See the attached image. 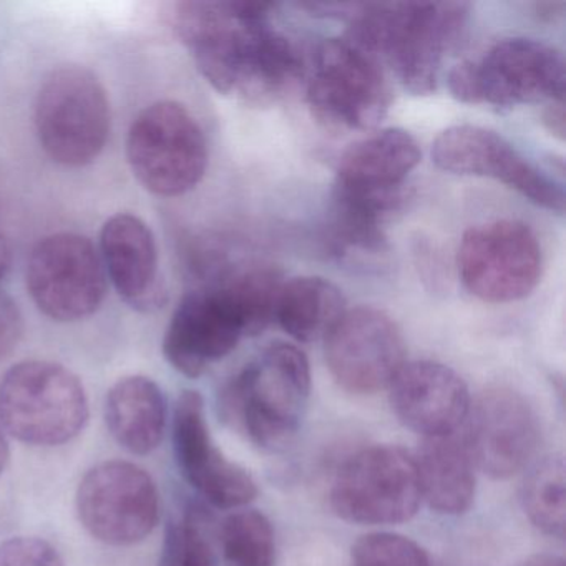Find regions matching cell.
Returning a JSON list of instances; mask_svg holds the SVG:
<instances>
[{
	"label": "cell",
	"instance_id": "cell-1",
	"mask_svg": "<svg viewBox=\"0 0 566 566\" xmlns=\"http://www.w3.org/2000/svg\"><path fill=\"white\" fill-rule=\"evenodd\" d=\"M270 11L258 2H181L175 29L211 87L273 104L293 91L303 61L290 39L271 28Z\"/></svg>",
	"mask_w": 566,
	"mask_h": 566
},
{
	"label": "cell",
	"instance_id": "cell-2",
	"mask_svg": "<svg viewBox=\"0 0 566 566\" xmlns=\"http://www.w3.org/2000/svg\"><path fill=\"white\" fill-rule=\"evenodd\" d=\"M349 41L392 69L406 91L429 95L443 59L465 34L470 6L463 2L347 4Z\"/></svg>",
	"mask_w": 566,
	"mask_h": 566
},
{
	"label": "cell",
	"instance_id": "cell-3",
	"mask_svg": "<svg viewBox=\"0 0 566 566\" xmlns=\"http://www.w3.org/2000/svg\"><path fill=\"white\" fill-rule=\"evenodd\" d=\"M311 394L303 350L273 344L221 390V416L263 449L286 447L296 436Z\"/></svg>",
	"mask_w": 566,
	"mask_h": 566
},
{
	"label": "cell",
	"instance_id": "cell-4",
	"mask_svg": "<svg viewBox=\"0 0 566 566\" xmlns=\"http://www.w3.org/2000/svg\"><path fill=\"white\" fill-rule=\"evenodd\" d=\"M565 59L535 39H505L479 61H465L450 71V94L469 105L513 108L563 101Z\"/></svg>",
	"mask_w": 566,
	"mask_h": 566
},
{
	"label": "cell",
	"instance_id": "cell-5",
	"mask_svg": "<svg viewBox=\"0 0 566 566\" xmlns=\"http://www.w3.org/2000/svg\"><path fill=\"white\" fill-rule=\"evenodd\" d=\"M87 420L84 386L61 364L25 360L0 382V426L19 442L62 446L75 439Z\"/></svg>",
	"mask_w": 566,
	"mask_h": 566
},
{
	"label": "cell",
	"instance_id": "cell-6",
	"mask_svg": "<svg viewBox=\"0 0 566 566\" xmlns=\"http://www.w3.org/2000/svg\"><path fill=\"white\" fill-rule=\"evenodd\" d=\"M111 124L107 92L87 69H59L42 85L35 127L42 148L55 164L78 168L97 160Z\"/></svg>",
	"mask_w": 566,
	"mask_h": 566
},
{
	"label": "cell",
	"instance_id": "cell-7",
	"mask_svg": "<svg viewBox=\"0 0 566 566\" xmlns=\"http://www.w3.org/2000/svg\"><path fill=\"white\" fill-rule=\"evenodd\" d=\"M307 102L331 130H373L389 111L390 88L373 54L349 39H327L314 57Z\"/></svg>",
	"mask_w": 566,
	"mask_h": 566
},
{
	"label": "cell",
	"instance_id": "cell-8",
	"mask_svg": "<svg viewBox=\"0 0 566 566\" xmlns=\"http://www.w3.org/2000/svg\"><path fill=\"white\" fill-rule=\"evenodd\" d=\"M127 157L137 180L158 197L193 190L208 165V145L193 115L177 102H157L128 132Z\"/></svg>",
	"mask_w": 566,
	"mask_h": 566
},
{
	"label": "cell",
	"instance_id": "cell-9",
	"mask_svg": "<svg viewBox=\"0 0 566 566\" xmlns=\"http://www.w3.org/2000/svg\"><path fill=\"white\" fill-rule=\"evenodd\" d=\"M422 502L416 459L396 446L360 450L344 462L331 489L340 518L360 525H396L416 515Z\"/></svg>",
	"mask_w": 566,
	"mask_h": 566
},
{
	"label": "cell",
	"instance_id": "cell-10",
	"mask_svg": "<svg viewBox=\"0 0 566 566\" xmlns=\"http://www.w3.org/2000/svg\"><path fill=\"white\" fill-rule=\"evenodd\" d=\"M457 264L470 294L485 303H513L538 284L542 248L523 221H492L463 233Z\"/></svg>",
	"mask_w": 566,
	"mask_h": 566
},
{
	"label": "cell",
	"instance_id": "cell-11",
	"mask_svg": "<svg viewBox=\"0 0 566 566\" xmlns=\"http://www.w3.org/2000/svg\"><path fill=\"white\" fill-rule=\"evenodd\" d=\"M77 512L98 542L137 545L157 528L160 493L142 467L111 460L85 473L77 490Z\"/></svg>",
	"mask_w": 566,
	"mask_h": 566
},
{
	"label": "cell",
	"instance_id": "cell-12",
	"mask_svg": "<svg viewBox=\"0 0 566 566\" xmlns=\"http://www.w3.org/2000/svg\"><path fill=\"white\" fill-rule=\"evenodd\" d=\"M28 290L39 310L59 323L92 316L107 294L101 254L87 238L59 233L44 238L28 264Z\"/></svg>",
	"mask_w": 566,
	"mask_h": 566
},
{
	"label": "cell",
	"instance_id": "cell-13",
	"mask_svg": "<svg viewBox=\"0 0 566 566\" xmlns=\"http://www.w3.org/2000/svg\"><path fill=\"white\" fill-rule=\"evenodd\" d=\"M432 160L440 170L463 177L492 178L545 210L559 214L565 211L562 184L489 128L476 125L447 128L433 142Z\"/></svg>",
	"mask_w": 566,
	"mask_h": 566
},
{
	"label": "cell",
	"instance_id": "cell-14",
	"mask_svg": "<svg viewBox=\"0 0 566 566\" xmlns=\"http://www.w3.org/2000/svg\"><path fill=\"white\" fill-rule=\"evenodd\" d=\"M324 343L331 374L353 394H374L389 387L406 364L399 326L376 307L346 311Z\"/></svg>",
	"mask_w": 566,
	"mask_h": 566
},
{
	"label": "cell",
	"instance_id": "cell-15",
	"mask_svg": "<svg viewBox=\"0 0 566 566\" xmlns=\"http://www.w3.org/2000/svg\"><path fill=\"white\" fill-rule=\"evenodd\" d=\"M174 450L185 479L217 509H240L258 495L253 476L227 459L211 439L203 397L197 390H185L178 397Z\"/></svg>",
	"mask_w": 566,
	"mask_h": 566
},
{
	"label": "cell",
	"instance_id": "cell-16",
	"mask_svg": "<svg viewBox=\"0 0 566 566\" xmlns=\"http://www.w3.org/2000/svg\"><path fill=\"white\" fill-rule=\"evenodd\" d=\"M244 336L243 323L220 286L198 287L185 294L164 339L168 363L187 377H200L211 364L227 357Z\"/></svg>",
	"mask_w": 566,
	"mask_h": 566
},
{
	"label": "cell",
	"instance_id": "cell-17",
	"mask_svg": "<svg viewBox=\"0 0 566 566\" xmlns=\"http://www.w3.org/2000/svg\"><path fill=\"white\" fill-rule=\"evenodd\" d=\"M538 440V417L522 394L495 387L479 397L465 443L483 472L493 479H510L525 469Z\"/></svg>",
	"mask_w": 566,
	"mask_h": 566
},
{
	"label": "cell",
	"instance_id": "cell-18",
	"mask_svg": "<svg viewBox=\"0 0 566 566\" xmlns=\"http://www.w3.org/2000/svg\"><path fill=\"white\" fill-rule=\"evenodd\" d=\"M389 389L400 422L426 439L455 436L472 409L462 377L432 360L403 364Z\"/></svg>",
	"mask_w": 566,
	"mask_h": 566
},
{
	"label": "cell",
	"instance_id": "cell-19",
	"mask_svg": "<svg viewBox=\"0 0 566 566\" xmlns=\"http://www.w3.org/2000/svg\"><path fill=\"white\" fill-rule=\"evenodd\" d=\"M420 157L419 144L409 132H377L344 151L334 190L400 203L407 200L406 180L420 164Z\"/></svg>",
	"mask_w": 566,
	"mask_h": 566
},
{
	"label": "cell",
	"instance_id": "cell-20",
	"mask_svg": "<svg viewBox=\"0 0 566 566\" xmlns=\"http://www.w3.org/2000/svg\"><path fill=\"white\" fill-rule=\"evenodd\" d=\"M101 248L105 273L128 306L154 313L167 303L158 274L157 241L144 220L115 214L102 228Z\"/></svg>",
	"mask_w": 566,
	"mask_h": 566
},
{
	"label": "cell",
	"instance_id": "cell-21",
	"mask_svg": "<svg viewBox=\"0 0 566 566\" xmlns=\"http://www.w3.org/2000/svg\"><path fill=\"white\" fill-rule=\"evenodd\" d=\"M112 437L135 455L154 452L167 427V400L157 382L145 376L118 380L105 402Z\"/></svg>",
	"mask_w": 566,
	"mask_h": 566
},
{
	"label": "cell",
	"instance_id": "cell-22",
	"mask_svg": "<svg viewBox=\"0 0 566 566\" xmlns=\"http://www.w3.org/2000/svg\"><path fill=\"white\" fill-rule=\"evenodd\" d=\"M422 500L443 515H462L475 499V462L465 439H426L416 459Z\"/></svg>",
	"mask_w": 566,
	"mask_h": 566
},
{
	"label": "cell",
	"instance_id": "cell-23",
	"mask_svg": "<svg viewBox=\"0 0 566 566\" xmlns=\"http://www.w3.org/2000/svg\"><path fill=\"white\" fill-rule=\"evenodd\" d=\"M346 311L336 284L319 276H301L283 283L274 319L294 339L313 343L324 339Z\"/></svg>",
	"mask_w": 566,
	"mask_h": 566
},
{
	"label": "cell",
	"instance_id": "cell-24",
	"mask_svg": "<svg viewBox=\"0 0 566 566\" xmlns=\"http://www.w3.org/2000/svg\"><path fill=\"white\" fill-rule=\"evenodd\" d=\"M213 286L227 293L240 316L244 336L263 333L276 317L277 297L283 277L273 266H250L227 273Z\"/></svg>",
	"mask_w": 566,
	"mask_h": 566
},
{
	"label": "cell",
	"instance_id": "cell-25",
	"mask_svg": "<svg viewBox=\"0 0 566 566\" xmlns=\"http://www.w3.org/2000/svg\"><path fill=\"white\" fill-rule=\"evenodd\" d=\"M522 503L536 528L553 538H565L566 480L562 457H546L530 470L523 483Z\"/></svg>",
	"mask_w": 566,
	"mask_h": 566
},
{
	"label": "cell",
	"instance_id": "cell-26",
	"mask_svg": "<svg viewBox=\"0 0 566 566\" xmlns=\"http://www.w3.org/2000/svg\"><path fill=\"white\" fill-rule=\"evenodd\" d=\"M227 566H274L276 539L266 515L258 510L231 513L220 528Z\"/></svg>",
	"mask_w": 566,
	"mask_h": 566
},
{
	"label": "cell",
	"instance_id": "cell-27",
	"mask_svg": "<svg viewBox=\"0 0 566 566\" xmlns=\"http://www.w3.org/2000/svg\"><path fill=\"white\" fill-rule=\"evenodd\" d=\"M353 566H432L413 539L397 533H369L353 546Z\"/></svg>",
	"mask_w": 566,
	"mask_h": 566
},
{
	"label": "cell",
	"instance_id": "cell-28",
	"mask_svg": "<svg viewBox=\"0 0 566 566\" xmlns=\"http://www.w3.org/2000/svg\"><path fill=\"white\" fill-rule=\"evenodd\" d=\"M0 566H64V562L45 539L15 536L0 543Z\"/></svg>",
	"mask_w": 566,
	"mask_h": 566
},
{
	"label": "cell",
	"instance_id": "cell-29",
	"mask_svg": "<svg viewBox=\"0 0 566 566\" xmlns=\"http://www.w3.org/2000/svg\"><path fill=\"white\" fill-rule=\"evenodd\" d=\"M24 333V321L18 304L0 291V360L18 347Z\"/></svg>",
	"mask_w": 566,
	"mask_h": 566
},
{
	"label": "cell",
	"instance_id": "cell-30",
	"mask_svg": "<svg viewBox=\"0 0 566 566\" xmlns=\"http://www.w3.org/2000/svg\"><path fill=\"white\" fill-rule=\"evenodd\" d=\"M543 125L548 128L549 134L563 140L565 138V104L563 101L549 102L546 111L543 112Z\"/></svg>",
	"mask_w": 566,
	"mask_h": 566
},
{
	"label": "cell",
	"instance_id": "cell-31",
	"mask_svg": "<svg viewBox=\"0 0 566 566\" xmlns=\"http://www.w3.org/2000/svg\"><path fill=\"white\" fill-rule=\"evenodd\" d=\"M12 266V248L8 238L0 234V281H4Z\"/></svg>",
	"mask_w": 566,
	"mask_h": 566
},
{
	"label": "cell",
	"instance_id": "cell-32",
	"mask_svg": "<svg viewBox=\"0 0 566 566\" xmlns=\"http://www.w3.org/2000/svg\"><path fill=\"white\" fill-rule=\"evenodd\" d=\"M518 566H565V559L556 555H535Z\"/></svg>",
	"mask_w": 566,
	"mask_h": 566
},
{
	"label": "cell",
	"instance_id": "cell-33",
	"mask_svg": "<svg viewBox=\"0 0 566 566\" xmlns=\"http://www.w3.org/2000/svg\"><path fill=\"white\" fill-rule=\"evenodd\" d=\"M536 9H538L539 15L542 18H548L549 21H555L556 18H559V15H563V11H565V4L563 2H558V4H539L536 6Z\"/></svg>",
	"mask_w": 566,
	"mask_h": 566
},
{
	"label": "cell",
	"instance_id": "cell-34",
	"mask_svg": "<svg viewBox=\"0 0 566 566\" xmlns=\"http://www.w3.org/2000/svg\"><path fill=\"white\" fill-rule=\"evenodd\" d=\"M9 460V443L8 439H6L4 432H2V427H0V475L4 472L6 465H8Z\"/></svg>",
	"mask_w": 566,
	"mask_h": 566
},
{
	"label": "cell",
	"instance_id": "cell-35",
	"mask_svg": "<svg viewBox=\"0 0 566 566\" xmlns=\"http://www.w3.org/2000/svg\"><path fill=\"white\" fill-rule=\"evenodd\" d=\"M160 566H184L170 552L164 549V558H161Z\"/></svg>",
	"mask_w": 566,
	"mask_h": 566
}]
</instances>
